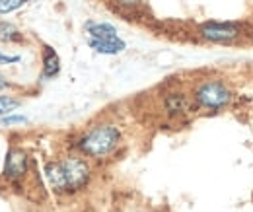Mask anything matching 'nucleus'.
<instances>
[{
	"instance_id": "5",
	"label": "nucleus",
	"mask_w": 253,
	"mask_h": 212,
	"mask_svg": "<svg viewBox=\"0 0 253 212\" xmlns=\"http://www.w3.org/2000/svg\"><path fill=\"white\" fill-rule=\"evenodd\" d=\"M30 158L22 148H10L4 160V175L8 179H22L28 173Z\"/></svg>"
},
{
	"instance_id": "6",
	"label": "nucleus",
	"mask_w": 253,
	"mask_h": 212,
	"mask_svg": "<svg viewBox=\"0 0 253 212\" xmlns=\"http://www.w3.org/2000/svg\"><path fill=\"white\" fill-rule=\"evenodd\" d=\"M88 45L99 55H119L126 49V43L121 37H113V39H88Z\"/></svg>"
},
{
	"instance_id": "17",
	"label": "nucleus",
	"mask_w": 253,
	"mask_h": 212,
	"mask_svg": "<svg viewBox=\"0 0 253 212\" xmlns=\"http://www.w3.org/2000/svg\"><path fill=\"white\" fill-rule=\"evenodd\" d=\"M26 2H28V0H26Z\"/></svg>"
},
{
	"instance_id": "15",
	"label": "nucleus",
	"mask_w": 253,
	"mask_h": 212,
	"mask_svg": "<svg viewBox=\"0 0 253 212\" xmlns=\"http://www.w3.org/2000/svg\"><path fill=\"white\" fill-rule=\"evenodd\" d=\"M0 62L14 64V62H20V57H18V55H2V53H0Z\"/></svg>"
},
{
	"instance_id": "11",
	"label": "nucleus",
	"mask_w": 253,
	"mask_h": 212,
	"mask_svg": "<svg viewBox=\"0 0 253 212\" xmlns=\"http://www.w3.org/2000/svg\"><path fill=\"white\" fill-rule=\"evenodd\" d=\"M20 105H22L20 99H16V97H12V95H0V117L10 115V113L16 111Z\"/></svg>"
},
{
	"instance_id": "13",
	"label": "nucleus",
	"mask_w": 253,
	"mask_h": 212,
	"mask_svg": "<svg viewBox=\"0 0 253 212\" xmlns=\"http://www.w3.org/2000/svg\"><path fill=\"white\" fill-rule=\"evenodd\" d=\"M26 0H0V14H10L18 10Z\"/></svg>"
},
{
	"instance_id": "16",
	"label": "nucleus",
	"mask_w": 253,
	"mask_h": 212,
	"mask_svg": "<svg viewBox=\"0 0 253 212\" xmlns=\"http://www.w3.org/2000/svg\"><path fill=\"white\" fill-rule=\"evenodd\" d=\"M8 86H10V84H8V82H6V80L0 76V90H4V88H8Z\"/></svg>"
},
{
	"instance_id": "4",
	"label": "nucleus",
	"mask_w": 253,
	"mask_h": 212,
	"mask_svg": "<svg viewBox=\"0 0 253 212\" xmlns=\"http://www.w3.org/2000/svg\"><path fill=\"white\" fill-rule=\"evenodd\" d=\"M199 35L209 43H234L244 35V31L236 22H205L199 28Z\"/></svg>"
},
{
	"instance_id": "8",
	"label": "nucleus",
	"mask_w": 253,
	"mask_h": 212,
	"mask_svg": "<svg viewBox=\"0 0 253 212\" xmlns=\"http://www.w3.org/2000/svg\"><path fill=\"white\" fill-rule=\"evenodd\" d=\"M61 72V59L57 55V51L49 45H43V78H55Z\"/></svg>"
},
{
	"instance_id": "2",
	"label": "nucleus",
	"mask_w": 253,
	"mask_h": 212,
	"mask_svg": "<svg viewBox=\"0 0 253 212\" xmlns=\"http://www.w3.org/2000/svg\"><path fill=\"white\" fill-rule=\"evenodd\" d=\"M234 99V91L230 90V86L222 80L211 78V80H203L195 90H193V101L197 107L203 109H212L218 111L224 109L232 103Z\"/></svg>"
},
{
	"instance_id": "1",
	"label": "nucleus",
	"mask_w": 253,
	"mask_h": 212,
	"mask_svg": "<svg viewBox=\"0 0 253 212\" xmlns=\"http://www.w3.org/2000/svg\"><path fill=\"white\" fill-rule=\"evenodd\" d=\"M119 142L121 130L115 125H97L78 140V150L90 158H103L115 150Z\"/></svg>"
},
{
	"instance_id": "12",
	"label": "nucleus",
	"mask_w": 253,
	"mask_h": 212,
	"mask_svg": "<svg viewBox=\"0 0 253 212\" xmlns=\"http://www.w3.org/2000/svg\"><path fill=\"white\" fill-rule=\"evenodd\" d=\"M18 39H20V31L12 24L0 22V41H18Z\"/></svg>"
},
{
	"instance_id": "10",
	"label": "nucleus",
	"mask_w": 253,
	"mask_h": 212,
	"mask_svg": "<svg viewBox=\"0 0 253 212\" xmlns=\"http://www.w3.org/2000/svg\"><path fill=\"white\" fill-rule=\"evenodd\" d=\"M86 31L90 37L94 39H113V37H119L117 30L111 26V24H105V22H86Z\"/></svg>"
},
{
	"instance_id": "9",
	"label": "nucleus",
	"mask_w": 253,
	"mask_h": 212,
	"mask_svg": "<svg viewBox=\"0 0 253 212\" xmlns=\"http://www.w3.org/2000/svg\"><path fill=\"white\" fill-rule=\"evenodd\" d=\"M164 105L168 109V113L171 115H179V113H187L191 107L189 97L185 93H179V91H173V93H168L166 99H164Z\"/></svg>"
},
{
	"instance_id": "7",
	"label": "nucleus",
	"mask_w": 253,
	"mask_h": 212,
	"mask_svg": "<svg viewBox=\"0 0 253 212\" xmlns=\"http://www.w3.org/2000/svg\"><path fill=\"white\" fill-rule=\"evenodd\" d=\"M45 175H47L49 185H51L57 193H68V185H66L64 171H63V168H61V164H59V160H57V162H49V164L45 166Z\"/></svg>"
},
{
	"instance_id": "3",
	"label": "nucleus",
	"mask_w": 253,
	"mask_h": 212,
	"mask_svg": "<svg viewBox=\"0 0 253 212\" xmlns=\"http://www.w3.org/2000/svg\"><path fill=\"white\" fill-rule=\"evenodd\" d=\"M61 168L64 171V179L68 185V193H74V191H80L84 189L88 181H90V175H92V170H90V164L82 158V156H76V154H70V156H64L59 160Z\"/></svg>"
},
{
	"instance_id": "14",
	"label": "nucleus",
	"mask_w": 253,
	"mask_h": 212,
	"mask_svg": "<svg viewBox=\"0 0 253 212\" xmlns=\"http://www.w3.org/2000/svg\"><path fill=\"white\" fill-rule=\"evenodd\" d=\"M2 125H22V123H28V119L24 115H6L0 119Z\"/></svg>"
}]
</instances>
